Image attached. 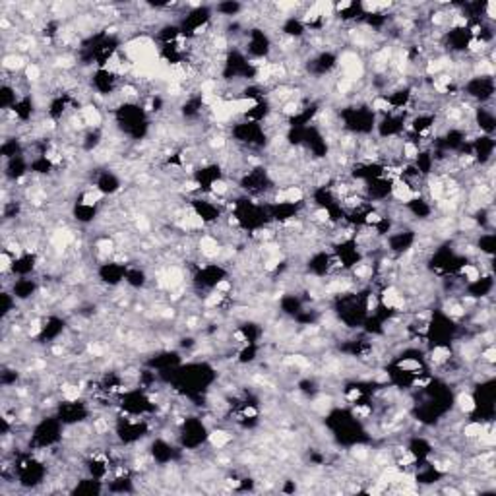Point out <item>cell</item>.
<instances>
[{"mask_svg": "<svg viewBox=\"0 0 496 496\" xmlns=\"http://www.w3.org/2000/svg\"><path fill=\"white\" fill-rule=\"evenodd\" d=\"M198 250H200V254H202L204 258L214 260V258H219V256H221V250H223V247L217 243L216 237H212V235H204V237L198 241Z\"/></svg>", "mask_w": 496, "mask_h": 496, "instance_id": "6da1fadb", "label": "cell"}, {"mask_svg": "<svg viewBox=\"0 0 496 496\" xmlns=\"http://www.w3.org/2000/svg\"><path fill=\"white\" fill-rule=\"evenodd\" d=\"M28 64H30V62L26 61L24 55H20V53H8V55L2 57V72H12V74H16V72H20V70H26Z\"/></svg>", "mask_w": 496, "mask_h": 496, "instance_id": "7a4b0ae2", "label": "cell"}, {"mask_svg": "<svg viewBox=\"0 0 496 496\" xmlns=\"http://www.w3.org/2000/svg\"><path fill=\"white\" fill-rule=\"evenodd\" d=\"M80 115L84 117V123L88 128H99L103 124V115L95 105H84L80 109Z\"/></svg>", "mask_w": 496, "mask_h": 496, "instance_id": "3957f363", "label": "cell"}, {"mask_svg": "<svg viewBox=\"0 0 496 496\" xmlns=\"http://www.w3.org/2000/svg\"><path fill=\"white\" fill-rule=\"evenodd\" d=\"M231 440H233V434L229 433V431H223V429H216V431H212L210 436H208V442H210V446H212L214 450L225 448Z\"/></svg>", "mask_w": 496, "mask_h": 496, "instance_id": "277c9868", "label": "cell"}, {"mask_svg": "<svg viewBox=\"0 0 496 496\" xmlns=\"http://www.w3.org/2000/svg\"><path fill=\"white\" fill-rule=\"evenodd\" d=\"M450 359H452V351H450V347L436 345L433 351H431V361H433L434 365H446Z\"/></svg>", "mask_w": 496, "mask_h": 496, "instance_id": "5b68a950", "label": "cell"}, {"mask_svg": "<svg viewBox=\"0 0 496 496\" xmlns=\"http://www.w3.org/2000/svg\"><path fill=\"white\" fill-rule=\"evenodd\" d=\"M456 403H458V409H460L462 413H465V415H469V413H473V411L477 409V403L473 400V396L467 394V392H462V394L458 396Z\"/></svg>", "mask_w": 496, "mask_h": 496, "instance_id": "8992f818", "label": "cell"}, {"mask_svg": "<svg viewBox=\"0 0 496 496\" xmlns=\"http://www.w3.org/2000/svg\"><path fill=\"white\" fill-rule=\"evenodd\" d=\"M285 190V200H287V204H301L303 200H305V190L301 188V186L297 185H291L287 186V188H283Z\"/></svg>", "mask_w": 496, "mask_h": 496, "instance_id": "52a82bcc", "label": "cell"}, {"mask_svg": "<svg viewBox=\"0 0 496 496\" xmlns=\"http://www.w3.org/2000/svg\"><path fill=\"white\" fill-rule=\"evenodd\" d=\"M400 152H402V157L405 161H417L419 155H421V150H419V146L415 142H403Z\"/></svg>", "mask_w": 496, "mask_h": 496, "instance_id": "ba28073f", "label": "cell"}, {"mask_svg": "<svg viewBox=\"0 0 496 496\" xmlns=\"http://www.w3.org/2000/svg\"><path fill=\"white\" fill-rule=\"evenodd\" d=\"M487 431V427L483 425V423H477V421H473V423H467L464 427V436L465 438H469V440H477L481 434Z\"/></svg>", "mask_w": 496, "mask_h": 496, "instance_id": "9c48e42d", "label": "cell"}, {"mask_svg": "<svg viewBox=\"0 0 496 496\" xmlns=\"http://www.w3.org/2000/svg\"><path fill=\"white\" fill-rule=\"evenodd\" d=\"M460 274H462L469 283H479V281H481V270H479L475 264H464V266L460 268Z\"/></svg>", "mask_w": 496, "mask_h": 496, "instance_id": "30bf717a", "label": "cell"}, {"mask_svg": "<svg viewBox=\"0 0 496 496\" xmlns=\"http://www.w3.org/2000/svg\"><path fill=\"white\" fill-rule=\"evenodd\" d=\"M301 111H303V105H301L299 101H295V99L285 101V103L281 105V109H279V113H281L283 117H297V115H301Z\"/></svg>", "mask_w": 496, "mask_h": 496, "instance_id": "8fae6325", "label": "cell"}, {"mask_svg": "<svg viewBox=\"0 0 496 496\" xmlns=\"http://www.w3.org/2000/svg\"><path fill=\"white\" fill-rule=\"evenodd\" d=\"M372 111L374 113H390L392 109H394V103L388 99V97H382V95H378V97H374L371 103Z\"/></svg>", "mask_w": 496, "mask_h": 496, "instance_id": "7c38bea8", "label": "cell"}, {"mask_svg": "<svg viewBox=\"0 0 496 496\" xmlns=\"http://www.w3.org/2000/svg\"><path fill=\"white\" fill-rule=\"evenodd\" d=\"M24 76H26L28 82L37 84V82L43 78V70H41V66H39L37 62H30V64L26 66V70H24Z\"/></svg>", "mask_w": 496, "mask_h": 496, "instance_id": "4fadbf2b", "label": "cell"}, {"mask_svg": "<svg viewBox=\"0 0 496 496\" xmlns=\"http://www.w3.org/2000/svg\"><path fill=\"white\" fill-rule=\"evenodd\" d=\"M398 369L403 372H409V374H421V363L417 359H411V357H405L403 361L398 363Z\"/></svg>", "mask_w": 496, "mask_h": 496, "instance_id": "5bb4252c", "label": "cell"}, {"mask_svg": "<svg viewBox=\"0 0 496 496\" xmlns=\"http://www.w3.org/2000/svg\"><path fill=\"white\" fill-rule=\"evenodd\" d=\"M223 299H225V295L223 293H219V291H214V293H210L208 297H206V301H204V307L206 309H217L221 303H223Z\"/></svg>", "mask_w": 496, "mask_h": 496, "instance_id": "9a60e30c", "label": "cell"}, {"mask_svg": "<svg viewBox=\"0 0 496 496\" xmlns=\"http://www.w3.org/2000/svg\"><path fill=\"white\" fill-rule=\"evenodd\" d=\"M227 192H229V183H227V181H223V179L212 181V194H216V196H225Z\"/></svg>", "mask_w": 496, "mask_h": 496, "instance_id": "2e32d148", "label": "cell"}, {"mask_svg": "<svg viewBox=\"0 0 496 496\" xmlns=\"http://www.w3.org/2000/svg\"><path fill=\"white\" fill-rule=\"evenodd\" d=\"M227 146V138L223 134H214L210 140H208V148L210 150H223Z\"/></svg>", "mask_w": 496, "mask_h": 496, "instance_id": "e0dca14e", "label": "cell"}, {"mask_svg": "<svg viewBox=\"0 0 496 496\" xmlns=\"http://www.w3.org/2000/svg\"><path fill=\"white\" fill-rule=\"evenodd\" d=\"M384 221V216L380 214V212H376V210H372V212H369L367 214V217H365V223H367V227H376V225H380Z\"/></svg>", "mask_w": 496, "mask_h": 496, "instance_id": "ac0fdd59", "label": "cell"}, {"mask_svg": "<svg viewBox=\"0 0 496 496\" xmlns=\"http://www.w3.org/2000/svg\"><path fill=\"white\" fill-rule=\"evenodd\" d=\"M481 359L485 361V363H489V365H495L496 363V349L495 345H489L483 353H481Z\"/></svg>", "mask_w": 496, "mask_h": 496, "instance_id": "d6986e66", "label": "cell"}, {"mask_svg": "<svg viewBox=\"0 0 496 496\" xmlns=\"http://www.w3.org/2000/svg\"><path fill=\"white\" fill-rule=\"evenodd\" d=\"M216 291L223 293V295H227V293H231V291H233V283H231L229 279H217Z\"/></svg>", "mask_w": 496, "mask_h": 496, "instance_id": "ffe728a7", "label": "cell"}, {"mask_svg": "<svg viewBox=\"0 0 496 496\" xmlns=\"http://www.w3.org/2000/svg\"><path fill=\"white\" fill-rule=\"evenodd\" d=\"M378 307V297L371 293V295H367V305H365V310L369 312V314H374V310Z\"/></svg>", "mask_w": 496, "mask_h": 496, "instance_id": "44dd1931", "label": "cell"}, {"mask_svg": "<svg viewBox=\"0 0 496 496\" xmlns=\"http://www.w3.org/2000/svg\"><path fill=\"white\" fill-rule=\"evenodd\" d=\"M361 396H363V392L359 390V388H351L347 394H345V398H347V402H351V403H357L359 400H361Z\"/></svg>", "mask_w": 496, "mask_h": 496, "instance_id": "7402d4cb", "label": "cell"}, {"mask_svg": "<svg viewBox=\"0 0 496 496\" xmlns=\"http://www.w3.org/2000/svg\"><path fill=\"white\" fill-rule=\"evenodd\" d=\"M256 417H258V409H256V407L247 405V407L243 409V419H256Z\"/></svg>", "mask_w": 496, "mask_h": 496, "instance_id": "603a6c76", "label": "cell"}, {"mask_svg": "<svg viewBox=\"0 0 496 496\" xmlns=\"http://www.w3.org/2000/svg\"><path fill=\"white\" fill-rule=\"evenodd\" d=\"M485 10H487V18L489 20H495L496 18V2H487V6H485Z\"/></svg>", "mask_w": 496, "mask_h": 496, "instance_id": "cb8c5ba5", "label": "cell"}, {"mask_svg": "<svg viewBox=\"0 0 496 496\" xmlns=\"http://www.w3.org/2000/svg\"><path fill=\"white\" fill-rule=\"evenodd\" d=\"M349 8H353V2H351V0H343V2H338V4H336V12H345V10H349Z\"/></svg>", "mask_w": 496, "mask_h": 496, "instance_id": "d4e9b609", "label": "cell"}, {"mask_svg": "<svg viewBox=\"0 0 496 496\" xmlns=\"http://www.w3.org/2000/svg\"><path fill=\"white\" fill-rule=\"evenodd\" d=\"M183 186H185L186 192H196V190L200 188V183H198V181H186Z\"/></svg>", "mask_w": 496, "mask_h": 496, "instance_id": "484cf974", "label": "cell"}, {"mask_svg": "<svg viewBox=\"0 0 496 496\" xmlns=\"http://www.w3.org/2000/svg\"><path fill=\"white\" fill-rule=\"evenodd\" d=\"M444 493H446V495H462V491H460V489H454V487H446Z\"/></svg>", "mask_w": 496, "mask_h": 496, "instance_id": "4316f807", "label": "cell"}]
</instances>
